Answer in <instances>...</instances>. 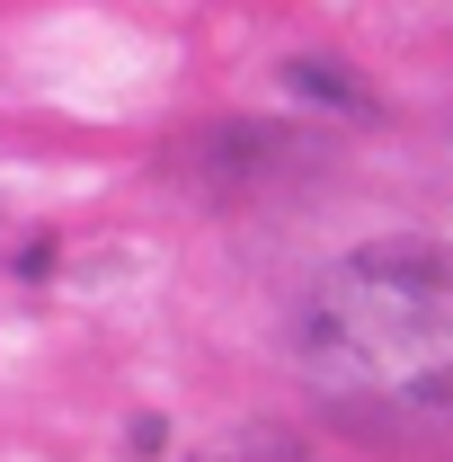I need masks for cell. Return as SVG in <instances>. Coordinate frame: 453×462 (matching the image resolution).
Returning <instances> with one entry per match:
<instances>
[{
    "label": "cell",
    "instance_id": "6da1fadb",
    "mask_svg": "<svg viewBox=\"0 0 453 462\" xmlns=\"http://www.w3.org/2000/svg\"><path fill=\"white\" fill-rule=\"evenodd\" d=\"M302 383L347 418H445L453 409V258L427 240H374L320 267L293 311Z\"/></svg>",
    "mask_w": 453,
    "mask_h": 462
},
{
    "label": "cell",
    "instance_id": "7a4b0ae2",
    "mask_svg": "<svg viewBox=\"0 0 453 462\" xmlns=\"http://www.w3.org/2000/svg\"><path fill=\"white\" fill-rule=\"evenodd\" d=\"M196 462H311L284 427H231V436H214Z\"/></svg>",
    "mask_w": 453,
    "mask_h": 462
}]
</instances>
